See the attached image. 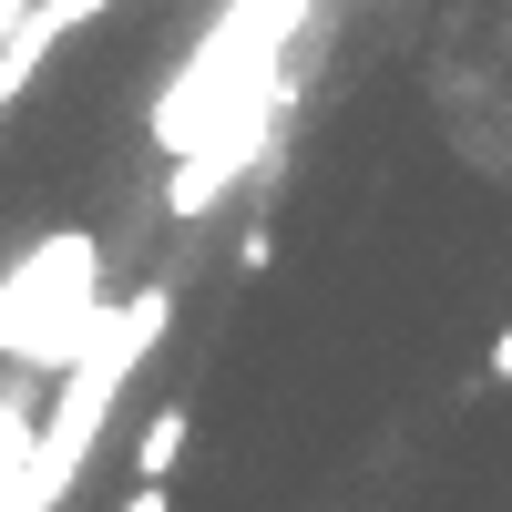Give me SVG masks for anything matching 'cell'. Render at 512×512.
Returning <instances> with one entry per match:
<instances>
[{
  "instance_id": "6",
  "label": "cell",
  "mask_w": 512,
  "mask_h": 512,
  "mask_svg": "<svg viewBox=\"0 0 512 512\" xmlns=\"http://www.w3.org/2000/svg\"><path fill=\"white\" fill-rule=\"evenodd\" d=\"M123 512H175V492H164V482H134V492H123Z\"/></svg>"
},
{
  "instance_id": "5",
  "label": "cell",
  "mask_w": 512,
  "mask_h": 512,
  "mask_svg": "<svg viewBox=\"0 0 512 512\" xmlns=\"http://www.w3.org/2000/svg\"><path fill=\"white\" fill-rule=\"evenodd\" d=\"M31 441H41V410H31L21 390H0V502H11V482H21Z\"/></svg>"
},
{
  "instance_id": "4",
  "label": "cell",
  "mask_w": 512,
  "mask_h": 512,
  "mask_svg": "<svg viewBox=\"0 0 512 512\" xmlns=\"http://www.w3.org/2000/svg\"><path fill=\"white\" fill-rule=\"evenodd\" d=\"M185 451H195V410H185V400H164L144 431H134V482H175V472H185Z\"/></svg>"
},
{
  "instance_id": "1",
  "label": "cell",
  "mask_w": 512,
  "mask_h": 512,
  "mask_svg": "<svg viewBox=\"0 0 512 512\" xmlns=\"http://www.w3.org/2000/svg\"><path fill=\"white\" fill-rule=\"evenodd\" d=\"M318 0H226L216 21L195 31V52L164 72V93L144 103V144L175 154L164 175V216L195 226L277 154V123L297 103V72H287V41L308 31Z\"/></svg>"
},
{
  "instance_id": "3",
  "label": "cell",
  "mask_w": 512,
  "mask_h": 512,
  "mask_svg": "<svg viewBox=\"0 0 512 512\" xmlns=\"http://www.w3.org/2000/svg\"><path fill=\"white\" fill-rule=\"evenodd\" d=\"M103 236H31L11 267H0V359L31 369V379H62L103 328Z\"/></svg>"
},
{
  "instance_id": "2",
  "label": "cell",
  "mask_w": 512,
  "mask_h": 512,
  "mask_svg": "<svg viewBox=\"0 0 512 512\" xmlns=\"http://www.w3.org/2000/svg\"><path fill=\"white\" fill-rule=\"evenodd\" d=\"M164 328H175V287H164V277H154V287H134V297H123V308L93 328V349L62 369L52 410H41V441H31V461H21V482H11V502H0V512H72L82 461L103 451L123 390H134V369L164 349Z\"/></svg>"
},
{
  "instance_id": "7",
  "label": "cell",
  "mask_w": 512,
  "mask_h": 512,
  "mask_svg": "<svg viewBox=\"0 0 512 512\" xmlns=\"http://www.w3.org/2000/svg\"><path fill=\"white\" fill-rule=\"evenodd\" d=\"M31 11H41V0H0V41H11V31H21Z\"/></svg>"
},
{
  "instance_id": "8",
  "label": "cell",
  "mask_w": 512,
  "mask_h": 512,
  "mask_svg": "<svg viewBox=\"0 0 512 512\" xmlns=\"http://www.w3.org/2000/svg\"><path fill=\"white\" fill-rule=\"evenodd\" d=\"M492 379H512V328H502V338H492Z\"/></svg>"
}]
</instances>
